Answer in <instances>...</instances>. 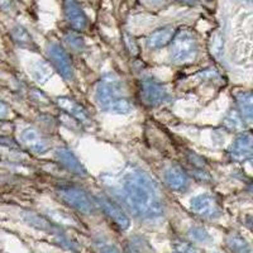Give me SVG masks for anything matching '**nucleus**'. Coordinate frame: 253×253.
Here are the masks:
<instances>
[{
  "mask_svg": "<svg viewBox=\"0 0 253 253\" xmlns=\"http://www.w3.org/2000/svg\"><path fill=\"white\" fill-rule=\"evenodd\" d=\"M117 196L137 218L151 220L164 215V202L158 186L148 173L138 169L124 173Z\"/></svg>",
  "mask_w": 253,
  "mask_h": 253,
  "instance_id": "obj_1",
  "label": "nucleus"
},
{
  "mask_svg": "<svg viewBox=\"0 0 253 253\" xmlns=\"http://www.w3.org/2000/svg\"><path fill=\"white\" fill-rule=\"evenodd\" d=\"M95 100L101 110L113 114H128L134 108L126 98L121 80L112 74L104 75L96 84Z\"/></svg>",
  "mask_w": 253,
  "mask_h": 253,
  "instance_id": "obj_2",
  "label": "nucleus"
},
{
  "mask_svg": "<svg viewBox=\"0 0 253 253\" xmlns=\"http://www.w3.org/2000/svg\"><path fill=\"white\" fill-rule=\"evenodd\" d=\"M198 38L190 29H180L175 32L170 49L173 63L184 65L191 62L198 56Z\"/></svg>",
  "mask_w": 253,
  "mask_h": 253,
  "instance_id": "obj_3",
  "label": "nucleus"
},
{
  "mask_svg": "<svg viewBox=\"0 0 253 253\" xmlns=\"http://www.w3.org/2000/svg\"><path fill=\"white\" fill-rule=\"evenodd\" d=\"M57 196L67 207L78 210L83 214H92L95 210L94 200L85 190L76 186H61L57 190Z\"/></svg>",
  "mask_w": 253,
  "mask_h": 253,
  "instance_id": "obj_4",
  "label": "nucleus"
},
{
  "mask_svg": "<svg viewBox=\"0 0 253 253\" xmlns=\"http://www.w3.org/2000/svg\"><path fill=\"white\" fill-rule=\"evenodd\" d=\"M139 96L142 103L147 107H158L170 99L167 87L155 78H144L141 81Z\"/></svg>",
  "mask_w": 253,
  "mask_h": 253,
  "instance_id": "obj_5",
  "label": "nucleus"
},
{
  "mask_svg": "<svg viewBox=\"0 0 253 253\" xmlns=\"http://www.w3.org/2000/svg\"><path fill=\"white\" fill-rule=\"evenodd\" d=\"M190 208L194 213L205 219H218L223 214L220 202L211 194H199L190 202Z\"/></svg>",
  "mask_w": 253,
  "mask_h": 253,
  "instance_id": "obj_6",
  "label": "nucleus"
},
{
  "mask_svg": "<svg viewBox=\"0 0 253 253\" xmlns=\"http://www.w3.org/2000/svg\"><path fill=\"white\" fill-rule=\"evenodd\" d=\"M47 56H48L52 67H53L65 80H74L75 74H74L72 62L63 47H61L58 43L52 42V43H49L48 47H47Z\"/></svg>",
  "mask_w": 253,
  "mask_h": 253,
  "instance_id": "obj_7",
  "label": "nucleus"
},
{
  "mask_svg": "<svg viewBox=\"0 0 253 253\" xmlns=\"http://www.w3.org/2000/svg\"><path fill=\"white\" fill-rule=\"evenodd\" d=\"M95 203L98 204V207L103 210L104 214H105V215H107L119 229L126 230L129 228V216L126 215V213L122 209L121 205L117 204L114 200H112V199L108 198V196L98 195L95 198Z\"/></svg>",
  "mask_w": 253,
  "mask_h": 253,
  "instance_id": "obj_8",
  "label": "nucleus"
},
{
  "mask_svg": "<svg viewBox=\"0 0 253 253\" xmlns=\"http://www.w3.org/2000/svg\"><path fill=\"white\" fill-rule=\"evenodd\" d=\"M20 142L31 152L37 153V155H44L51 148L49 142L47 141L46 137L40 130H37L36 128H32V126L24 128L22 130V133H20Z\"/></svg>",
  "mask_w": 253,
  "mask_h": 253,
  "instance_id": "obj_9",
  "label": "nucleus"
},
{
  "mask_svg": "<svg viewBox=\"0 0 253 253\" xmlns=\"http://www.w3.org/2000/svg\"><path fill=\"white\" fill-rule=\"evenodd\" d=\"M63 13L74 31L83 32L86 29L89 19L78 0H63Z\"/></svg>",
  "mask_w": 253,
  "mask_h": 253,
  "instance_id": "obj_10",
  "label": "nucleus"
},
{
  "mask_svg": "<svg viewBox=\"0 0 253 253\" xmlns=\"http://www.w3.org/2000/svg\"><path fill=\"white\" fill-rule=\"evenodd\" d=\"M57 105L66 113L69 117H72V119H75L79 124L81 126H90L91 124V118L90 115L87 114V112L81 107L80 104L76 103L75 100L72 99L66 98V96H60L57 98Z\"/></svg>",
  "mask_w": 253,
  "mask_h": 253,
  "instance_id": "obj_11",
  "label": "nucleus"
},
{
  "mask_svg": "<svg viewBox=\"0 0 253 253\" xmlns=\"http://www.w3.org/2000/svg\"><path fill=\"white\" fill-rule=\"evenodd\" d=\"M55 156L56 160L60 162L61 166L63 169H66L67 171L79 176L86 175V170H85L84 165L79 161V158L76 157L75 153L72 152L71 150H69L67 147H60V148H57Z\"/></svg>",
  "mask_w": 253,
  "mask_h": 253,
  "instance_id": "obj_12",
  "label": "nucleus"
},
{
  "mask_svg": "<svg viewBox=\"0 0 253 253\" xmlns=\"http://www.w3.org/2000/svg\"><path fill=\"white\" fill-rule=\"evenodd\" d=\"M230 157L236 161H246L252 157V135L250 132H243L234 139L230 147Z\"/></svg>",
  "mask_w": 253,
  "mask_h": 253,
  "instance_id": "obj_13",
  "label": "nucleus"
},
{
  "mask_svg": "<svg viewBox=\"0 0 253 253\" xmlns=\"http://www.w3.org/2000/svg\"><path fill=\"white\" fill-rule=\"evenodd\" d=\"M165 182L173 191H185L190 184V177L181 167L172 166L165 171Z\"/></svg>",
  "mask_w": 253,
  "mask_h": 253,
  "instance_id": "obj_14",
  "label": "nucleus"
},
{
  "mask_svg": "<svg viewBox=\"0 0 253 253\" xmlns=\"http://www.w3.org/2000/svg\"><path fill=\"white\" fill-rule=\"evenodd\" d=\"M173 36H175V29L172 27H162V28L156 29L152 32L148 38H147V46L151 49H161L171 43Z\"/></svg>",
  "mask_w": 253,
  "mask_h": 253,
  "instance_id": "obj_15",
  "label": "nucleus"
},
{
  "mask_svg": "<svg viewBox=\"0 0 253 253\" xmlns=\"http://www.w3.org/2000/svg\"><path fill=\"white\" fill-rule=\"evenodd\" d=\"M237 112L247 124L252 123V94L251 91H239L236 95Z\"/></svg>",
  "mask_w": 253,
  "mask_h": 253,
  "instance_id": "obj_16",
  "label": "nucleus"
},
{
  "mask_svg": "<svg viewBox=\"0 0 253 253\" xmlns=\"http://www.w3.org/2000/svg\"><path fill=\"white\" fill-rule=\"evenodd\" d=\"M10 36H12V40L14 41V43L17 44L20 48H27L32 49V51H36V43L32 36L29 35V32L27 31L24 27L22 26H15L14 28L10 31Z\"/></svg>",
  "mask_w": 253,
  "mask_h": 253,
  "instance_id": "obj_17",
  "label": "nucleus"
},
{
  "mask_svg": "<svg viewBox=\"0 0 253 253\" xmlns=\"http://www.w3.org/2000/svg\"><path fill=\"white\" fill-rule=\"evenodd\" d=\"M29 71L38 84L47 83L52 78V67L43 61H37V62L32 63Z\"/></svg>",
  "mask_w": 253,
  "mask_h": 253,
  "instance_id": "obj_18",
  "label": "nucleus"
},
{
  "mask_svg": "<svg viewBox=\"0 0 253 253\" xmlns=\"http://www.w3.org/2000/svg\"><path fill=\"white\" fill-rule=\"evenodd\" d=\"M227 246L233 253H252L250 243L238 233H230L227 237Z\"/></svg>",
  "mask_w": 253,
  "mask_h": 253,
  "instance_id": "obj_19",
  "label": "nucleus"
},
{
  "mask_svg": "<svg viewBox=\"0 0 253 253\" xmlns=\"http://www.w3.org/2000/svg\"><path fill=\"white\" fill-rule=\"evenodd\" d=\"M189 236L196 242L200 243H210L213 241L211 236L208 233V230L204 229L203 227H191L189 229Z\"/></svg>",
  "mask_w": 253,
  "mask_h": 253,
  "instance_id": "obj_20",
  "label": "nucleus"
},
{
  "mask_svg": "<svg viewBox=\"0 0 253 253\" xmlns=\"http://www.w3.org/2000/svg\"><path fill=\"white\" fill-rule=\"evenodd\" d=\"M242 123H243V119L241 118V115L237 110H230L227 117H225L224 124L229 129H238Z\"/></svg>",
  "mask_w": 253,
  "mask_h": 253,
  "instance_id": "obj_21",
  "label": "nucleus"
},
{
  "mask_svg": "<svg viewBox=\"0 0 253 253\" xmlns=\"http://www.w3.org/2000/svg\"><path fill=\"white\" fill-rule=\"evenodd\" d=\"M65 41H66L67 44L71 46V48L75 49V51H83L84 47H85V42H84L83 38L79 35H76V33H72V32L65 35Z\"/></svg>",
  "mask_w": 253,
  "mask_h": 253,
  "instance_id": "obj_22",
  "label": "nucleus"
},
{
  "mask_svg": "<svg viewBox=\"0 0 253 253\" xmlns=\"http://www.w3.org/2000/svg\"><path fill=\"white\" fill-rule=\"evenodd\" d=\"M96 251L98 253H122L121 250L110 242L99 241L96 243Z\"/></svg>",
  "mask_w": 253,
  "mask_h": 253,
  "instance_id": "obj_23",
  "label": "nucleus"
},
{
  "mask_svg": "<svg viewBox=\"0 0 253 253\" xmlns=\"http://www.w3.org/2000/svg\"><path fill=\"white\" fill-rule=\"evenodd\" d=\"M175 253H198L193 246L187 242H177L175 243Z\"/></svg>",
  "mask_w": 253,
  "mask_h": 253,
  "instance_id": "obj_24",
  "label": "nucleus"
},
{
  "mask_svg": "<svg viewBox=\"0 0 253 253\" xmlns=\"http://www.w3.org/2000/svg\"><path fill=\"white\" fill-rule=\"evenodd\" d=\"M199 76H200V78H202V80H204V81H207V80L215 81V80H219V78H220L218 72L213 71V70H207V71L202 72V74H200Z\"/></svg>",
  "mask_w": 253,
  "mask_h": 253,
  "instance_id": "obj_25",
  "label": "nucleus"
},
{
  "mask_svg": "<svg viewBox=\"0 0 253 253\" xmlns=\"http://www.w3.org/2000/svg\"><path fill=\"white\" fill-rule=\"evenodd\" d=\"M126 42L128 48H129L130 53H132V55H137V53H138V46H137V43L134 42V40H133L130 36H126Z\"/></svg>",
  "mask_w": 253,
  "mask_h": 253,
  "instance_id": "obj_26",
  "label": "nucleus"
},
{
  "mask_svg": "<svg viewBox=\"0 0 253 253\" xmlns=\"http://www.w3.org/2000/svg\"><path fill=\"white\" fill-rule=\"evenodd\" d=\"M14 8L13 0H0V9L4 12H10Z\"/></svg>",
  "mask_w": 253,
  "mask_h": 253,
  "instance_id": "obj_27",
  "label": "nucleus"
},
{
  "mask_svg": "<svg viewBox=\"0 0 253 253\" xmlns=\"http://www.w3.org/2000/svg\"><path fill=\"white\" fill-rule=\"evenodd\" d=\"M10 113V109H9L8 104L4 103L3 100H0V119L6 118Z\"/></svg>",
  "mask_w": 253,
  "mask_h": 253,
  "instance_id": "obj_28",
  "label": "nucleus"
},
{
  "mask_svg": "<svg viewBox=\"0 0 253 253\" xmlns=\"http://www.w3.org/2000/svg\"><path fill=\"white\" fill-rule=\"evenodd\" d=\"M176 1L181 4H187V5H195L198 3V0H176Z\"/></svg>",
  "mask_w": 253,
  "mask_h": 253,
  "instance_id": "obj_29",
  "label": "nucleus"
}]
</instances>
